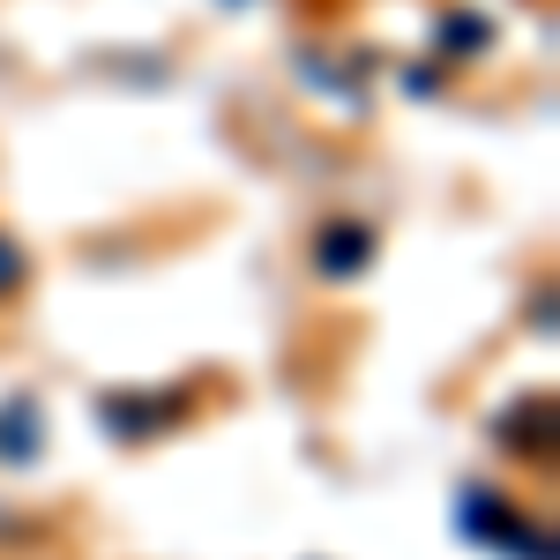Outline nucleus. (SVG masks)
<instances>
[{"label": "nucleus", "mask_w": 560, "mask_h": 560, "mask_svg": "<svg viewBox=\"0 0 560 560\" xmlns=\"http://www.w3.org/2000/svg\"><path fill=\"white\" fill-rule=\"evenodd\" d=\"M456 538L493 546V553H509V560H553V530L530 509H516L509 493H493V486H464L456 493Z\"/></svg>", "instance_id": "1"}, {"label": "nucleus", "mask_w": 560, "mask_h": 560, "mask_svg": "<svg viewBox=\"0 0 560 560\" xmlns=\"http://www.w3.org/2000/svg\"><path fill=\"white\" fill-rule=\"evenodd\" d=\"M187 419V396L179 388H128V396H105L97 404V427L120 433V441H150L158 427Z\"/></svg>", "instance_id": "2"}, {"label": "nucleus", "mask_w": 560, "mask_h": 560, "mask_svg": "<svg viewBox=\"0 0 560 560\" xmlns=\"http://www.w3.org/2000/svg\"><path fill=\"white\" fill-rule=\"evenodd\" d=\"M374 224L366 217H322V232H314V277H329V284H351L366 261H374Z\"/></svg>", "instance_id": "3"}, {"label": "nucleus", "mask_w": 560, "mask_h": 560, "mask_svg": "<svg viewBox=\"0 0 560 560\" xmlns=\"http://www.w3.org/2000/svg\"><path fill=\"white\" fill-rule=\"evenodd\" d=\"M493 433H501L509 448H523V456H553V396H546V388L516 396V411H501Z\"/></svg>", "instance_id": "4"}, {"label": "nucleus", "mask_w": 560, "mask_h": 560, "mask_svg": "<svg viewBox=\"0 0 560 560\" xmlns=\"http://www.w3.org/2000/svg\"><path fill=\"white\" fill-rule=\"evenodd\" d=\"M0 456H8V464H31V456H38V404H31V396H15V404L0 411Z\"/></svg>", "instance_id": "5"}, {"label": "nucleus", "mask_w": 560, "mask_h": 560, "mask_svg": "<svg viewBox=\"0 0 560 560\" xmlns=\"http://www.w3.org/2000/svg\"><path fill=\"white\" fill-rule=\"evenodd\" d=\"M486 45H493V23H486V15H464V8L441 15V52H448V60H471Z\"/></svg>", "instance_id": "6"}, {"label": "nucleus", "mask_w": 560, "mask_h": 560, "mask_svg": "<svg viewBox=\"0 0 560 560\" xmlns=\"http://www.w3.org/2000/svg\"><path fill=\"white\" fill-rule=\"evenodd\" d=\"M23 277H31V261H23V247L0 232V300H15V292H23Z\"/></svg>", "instance_id": "7"}]
</instances>
